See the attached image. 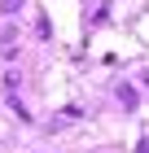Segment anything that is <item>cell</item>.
Here are the masks:
<instances>
[{
  "mask_svg": "<svg viewBox=\"0 0 149 153\" xmlns=\"http://www.w3.org/2000/svg\"><path fill=\"white\" fill-rule=\"evenodd\" d=\"M0 9H4V13H9V9H18V0H4V4H0Z\"/></svg>",
  "mask_w": 149,
  "mask_h": 153,
  "instance_id": "6da1fadb",
  "label": "cell"
}]
</instances>
